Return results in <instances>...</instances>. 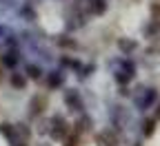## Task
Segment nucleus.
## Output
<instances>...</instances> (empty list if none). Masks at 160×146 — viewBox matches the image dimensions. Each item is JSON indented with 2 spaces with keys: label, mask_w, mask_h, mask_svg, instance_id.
I'll list each match as a JSON object with an SVG mask.
<instances>
[{
  "label": "nucleus",
  "mask_w": 160,
  "mask_h": 146,
  "mask_svg": "<svg viewBox=\"0 0 160 146\" xmlns=\"http://www.w3.org/2000/svg\"><path fill=\"white\" fill-rule=\"evenodd\" d=\"M96 144H98V146H118L113 133H109V131H100V133L96 135Z\"/></svg>",
  "instance_id": "ddd939ff"
},
{
  "label": "nucleus",
  "mask_w": 160,
  "mask_h": 146,
  "mask_svg": "<svg viewBox=\"0 0 160 146\" xmlns=\"http://www.w3.org/2000/svg\"><path fill=\"white\" fill-rule=\"evenodd\" d=\"M11 87L18 89V91L25 89V87H27V78H25L22 73H11Z\"/></svg>",
  "instance_id": "6ab92c4d"
},
{
  "label": "nucleus",
  "mask_w": 160,
  "mask_h": 146,
  "mask_svg": "<svg viewBox=\"0 0 160 146\" xmlns=\"http://www.w3.org/2000/svg\"><path fill=\"white\" fill-rule=\"evenodd\" d=\"M156 100H158V91L153 87H138V91L133 95V104H136L138 111L151 109L153 104H156Z\"/></svg>",
  "instance_id": "f03ea898"
},
{
  "label": "nucleus",
  "mask_w": 160,
  "mask_h": 146,
  "mask_svg": "<svg viewBox=\"0 0 160 146\" xmlns=\"http://www.w3.org/2000/svg\"><path fill=\"white\" fill-rule=\"evenodd\" d=\"M65 80H67V73L62 69H56V71H49L47 75V87L49 89H60L65 84Z\"/></svg>",
  "instance_id": "0eeeda50"
},
{
  "label": "nucleus",
  "mask_w": 160,
  "mask_h": 146,
  "mask_svg": "<svg viewBox=\"0 0 160 146\" xmlns=\"http://www.w3.org/2000/svg\"><path fill=\"white\" fill-rule=\"evenodd\" d=\"M53 42H56L58 47H62V49H76V47H78V42H76L71 35H67V33L56 35V38H53Z\"/></svg>",
  "instance_id": "4468645a"
},
{
  "label": "nucleus",
  "mask_w": 160,
  "mask_h": 146,
  "mask_svg": "<svg viewBox=\"0 0 160 146\" xmlns=\"http://www.w3.org/2000/svg\"><path fill=\"white\" fill-rule=\"evenodd\" d=\"M93 71H96V64H85V67H80L76 73H78L80 80H85V78H89V73H93Z\"/></svg>",
  "instance_id": "4be33fe9"
},
{
  "label": "nucleus",
  "mask_w": 160,
  "mask_h": 146,
  "mask_svg": "<svg viewBox=\"0 0 160 146\" xmlns=\"http://www.w3.org/2000/svg\"><path fill=\"white\" fill-rule=\"evenodd\" d=\"M45 109H47V97L45 95H33L31 97V104H29V117L42 115Z\"/></svg>",
  "instance_id": "423d86ee"
},
{
  "label": "nucleus",
  "mask_w": 160,
  "mask_h": 146,
  "mask_svg": "<svg viewBox=\"0 0 160 146\" xmlns=\"http://www.w3.org/2000/svg\"><path fill=\"white\" fill-rule=\"evenodd\" d=\"M0 135H5L11 144H13V142H25V139H20L16 124H9V122H2V124H0Z\"/></svg>",
  "instance_id": "1a4fd4ad"
},
{
  "label": "nucleus",
  "mask_w": 160,
  "mask_h": 146,
  "mask_svg": "<svg viewBox=\"0 0 160 146\" xmlns=\"http://www.w3.org/2000/svg\"><path fill=\"white\" fill-rule=\"evenodd\" d=\"M49 135L53 137V139H62V137H67V133H69V122L65 120V115H60V113H56L51 120H49Z\"/></svg>",
  "instance_id": "7ed1b4c3"
},
{
  "label": "nucleus",
  "mask_w": 160,
  "mask_h": 146,
  "mask_svg": "<svg viewBox=\"0 0 160 146\" xmlns=\"http://www.w3.org/2000/svg\"><path fill=\"white\" fill-rule=\"evenodd\" d=\"M18 62H20V53H18L16 49H9V51H5L2 55H0V64L7 67V69L18 67Z\"/></svg>",
  "instance_id": "9d476101"
},
{
  "label": "nucleus",
  "mask_w": 160,
  "mask_h": 146,
  "mask_svg": "<svg viewBox=\"0 0 160 146\" xmlns=\"http://www.w3.org/2000/svg\"><path fill=\"white\" fill-rule=\"evenodd\" d=\"M109 117H111V124L118 129V131H122L127 124H129V113H127V109L125 106H120V104H116V106H111V113H109Z\"/></svg>",
  "instance_id": "39448f33"
},
{
  "label": "nucleus",
  "mask_w": 160,
  "mask_h": 146,
  "mask_svg": "<svg viewBox=\"0 0 160 146\" xmlns=\"http://www.w3.org/2000/svg\"><path fill=\"white\" fill-rule=\"evenodd\" d=\"M7 33H9V29H7V27H2V25H0V38H5Z\"/></svg>",
  "instance_id": "b1692460"
},
{
  "label": "nucleus",
  "mask_w": 160,
  "mask_h": 146,
  "mask_svg": "<svg viewBox=\"0 0 160 146\" xmlns=\"http://www.w3.org/2000/svg\"><path fill=\"white\" fill-rule=\"evenodd\" d=\"M20 16L27 18L29 22H33V20H36V11H33V7H31V5H22V7H20Z\"/></svg>",
  "instance_id": "412c9836"
},
{
  "label": "nucleus",
  "mask_w": 160,
  "mask_h": 146,
  "mask_svg": "<svg viewBox=\"0 0 160 146\" xmlns=\"http://www.w3.org/2000/svg\"><path fill=\"white\" fill-rule=\"evenodd\" d=\"M89 126H91V117L82 113V117H80V122L76 124V129H73V131H76L78 135H82L85 131H89Z\"/></svg>",
  "instance_id": "a211bd4d"
},
{
  "label": "nucleus",
  "mask_w": 160,
  "mask_h": 146,
  "mask_svg": "<svg viewBox=\"0 0 160 146\" xmlns=\"http://www.w3.org/2000/svg\"><path fill=\"white\" fill-rule=\"evenodd\" d=\"M60 64H62V67H69V69H73V71H78L80 67H82V62L76 60V58H67V55H62V58H60Z\"/></svg>",
  "instance_id": "aec40b11"
},
{
  "label": "nucleus",
  "mask_w": 160,
  "mask_h": 146,
  "mask_svg": "<svg viewBox=\"0 0 160 146\" xmlns=\"http://www.w3.org/2000/svg\"><path fill=\"white\" fill-rule=\"evenodd\" d=\"M78 142H80V135L73 131V133H67V146H78Z\"/></svg>",
  "instance_id": "5701e85b"
},
{
  "label": "nucleus",
  "mask_w": 160,
  "mask_h": 146,
  "mask_svg": "<svg viewBox=\"0 0 160 146\" xmlns=\"http://www.w3.org/2000/svg\"><path fill=\"white\" fill-rule=\"evenodd\" d=\"M118 49L122 51L125 55H131V53H136V51L140 49V45H138V40H131V38H120V40H118Z\"/></svg>",
  "instance_id": "f8f14e48"
},
{
  "label": "nucleus",
  "mask_w": 160,
  "mask_h": 146,
  "mask_svg": "<svg viewBox=\"0 0 160 146\" xmlns=\"http://www.w3.org/2000/svg\"><path fill=\"white\" fill-rule=\"evenodd\" d=\"M36 146H53V144H49V142H38Z\"/></svg>",
  "instance_id": "393cba45"
},
{
  "label": "nucleus",
  "mask_w": 160,
  "mask_h": 146,
  "mask_svg": "<svg viewBox=\"0 0 160 146\" xmlns=\"http://www.w3.org/2000/svg\"><path fill=\"white\" fill-rule=\"evenodd\" d=\"M111 69H113V80L118 82L120 87L129 84V82L136 78V64L127 58H120V60H111Z\"/></svg>",
  "instance_id": "f257e3e1"
},
{
  "label": "nucleus",
  "mask_w": 160,
  "mask_h": 146,
  "mask_svg": "<svg viewBox=\"0 0 160 146\" xmlns=\"http://www.w3.org/2000/svg\"><path fill=\"white\" fill-rule=\"evenodd\" d=\"M11 146H27V142H13Z\"/></svg>",
  "instance_id": "a878e982"
},
{
  "label": "nucleus",
  "mask_w": 160,
  "mask_h": 146,
  "mask_svg": "<svg viewBox=\"0 0 160 146\" xmlns=\"http://www.w3.org/2000/svg\"><path fill=\"white\" fill-rule=\"evenodd\" d=\"M109 9V0H87V11L91 16H102Z\"/></svg>",
  "instance_id": "9b49d317"
},
{
  "label": "nucleus",
  "mask_w": 160,
  "mask_h": 146,
  "mask_svg": "<svg viewBox=\"0 0 160 146\" xmlns=\"http://www.w3.org/2000/svg\"><path fill=\"white\" fill-rule=\"evenodd\" d=\"M156 122H158L156 117H145V122H142V129H140L145 137H151V135L156 133Z\"/></svg>",
  "instance_id": "2eb2a0df"
},
{
  "label": "nucleus",
  "mask_w": 160,
  "mask_h": 146,
  "mask_svg": "<svg viewBox=\"0 0 160 146\" xmlns=\"http://www.w3.org/2000/svg\"><path fill=\"white\" fill-rule=\"evenodd\" d=\"M156 120H160V104H158V109H156V115H153Z\"/></svg>",
  "instance_id": "bb28decb"
},
{
  "label": "nucleus",
  "mask_w": 160,
  "mask_h": 146,
  "mask_svg": "<svg viewBox=\"0 0 160 146\" xmlns=\"http://www.w3.org/2000/svg\"><path fill=\"white\" fill-rule=\"evenodd\" d=\"M160 33V18H153L151 22L145 27V35L147 38H153V35H158Z\"/></svg>",
  "instance_id": "f3484780"
},
{
  "label": "nucleus",
  "mask_w": 160,
  "mask_h": 146,
  "mask_svg": "<svg viewBox=\"0 0 160 146\" xmlns=\"http://www.w3.org/2000/svg\"><path fill=\"white\" fill-rule=\"evenodd\" d=\"M25 75L29 80H40L42 78V67H38V64H27L25 67Z\"/></svg>",
  "instance_id": "dca6fc26"
},
{
  "label": "nucleus",
  "mask_w": 160,
  "mask_h": 146,
  "mask_svg": "<svg viewBox=\"0 0 160 146\" xmlns=\"http://www.w3.org/2000/svg\"><path fill=\"white\" fill-rule=\"evenodd\" d=\"M62 100H65V104H67V109L73 113H85V100H82V95H80V91L78 89H67L65 91V95H62Z\"/></svg>",
  "instance_id": "20e7f679"
},
{
  "label": "nucleus",
  "mask_w": 160,
  "mask_h": 146,
  "mask_svg": "<svg viewBox=\"0 0 160 146\" xmlns=\"http://www.w3.org/2000/svg\"><path fill=\"white\" fill-rule=\"evenodd\" d=\"M85 25V13H80L78 7H73V11L67 13V29H78Z\"/></svg>",
  "instance_id": "6e6552de"
}]
</instances>
